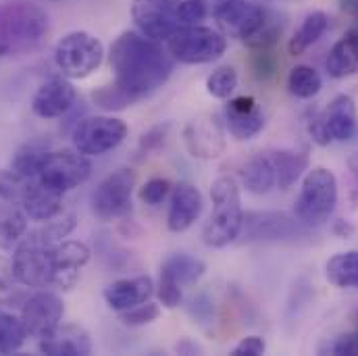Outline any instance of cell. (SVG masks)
Segmentation results:
<instances>
[{"mask_svg":"<svg viewBox=\"0 0 358 356\" xmlns=\"http://www.w3.org/2000/svg\"><path fill=\"white\" fill-rule=\"evenodd\" d=\"M325 277L338 290H358V250L334 255L325 263Z\"/></svg>","mask_w":358,"mask_h":356,"instance_id":"f546056e","label":"cell"},{"mask_svg":"<svg viewBox=\"0 0 358 356\" xmlns=\"http://www.w3.org/2000/svg\"><path fill=\"white\" fill-rule=\"evenodd\" d=\"M46 152H48V150L42 148V146H38V144H25V146H21V148L15 152L13 161H10V169L25 179L38 178Z\"/></svg>","mask_w":358,"mask_h":356,"instance_id":"d6a6232c","label":"cell"},{"mask_svg":"<svg viewBox=\"0 0 358 356\" xmlns=\"http://www.w3.org/2000/svg\"><path fill=\"white\" fill-rule=\"evenodd\" d=\"M171 2H179V0H171Z\"/></svg>","mask_w":358,"mask_h":356,"instance_id":"c3c4849f","label":"cell"},{"mask_svg":"<svg viewBox=\"0 0 358 356\" xmlns=\"http://www.w3.org/2000/svg\"><path fill=\"white\" fill-rule=\"evenodd\" d=\"M90 248L80 240H63L55 246V271H52V283L50 287L57 290H71L82 269L88 265Z\"/></svg>","mask_w":358,"mask_h":356,"instance_id":"ffe728a7","label":"cell"},{"mask_svg":"<svg viewBox=\"0 0 358 356\" xmlns=\"http://www.w3.org/2000/svg\"><path fill=\"white\" fill-rule=\"evenodd\" d=\"M213 213L202 229V242L208 248H225L240 238L244 211L238 181L229 176H221L210 185Z\"/></svg>","mask_w":358,"mask_h":356,"instance_id":"3957f363","label":"cell"},{"mask_svg":"<svg viewBox=\"0 0 358 356\" xmlns=\"http://www.w3.org/2000/svg\"><path fill=\"white\" fill-rule=\"evenodd\" d=\"M323 88V80L319 71L310 65H296L287 76V92L294 98L310 100Z\"/></svg>","mask_w":358,"mask_h":356,"instance_id":"4dcf8cb0","label":"cell"},{"mask_svg":"<svg viewBox=\"0 0 358 356\" xmlns=\"http://www.w3.org/2000/svg\"><path fill=\"white\" fill-rule=\"evenodd\" d=\"M23 183H25V178H21L13 169H0V200L19 204Z\"/></svg>","mask_w":358,"mask_h":356,"instance_id":"60d3db41","label":"cell"},{"mask_svg":"<svg viewBox=\"0 0 358 356\" xmlns=\"http://www.w3.org/2000/svg\"><path fill=\"white\" fill-rule=\"evenodd\" d=\"M206 92L217 100H227L238 88V71L231 65H221L213 69V73L206 78Z\"/></svg>","mask_w":358,"mask_h":356,"instance_id":"836d02e7","label":"cell"},{"mask_svg":"<svg viewBox=\"0 0 358 356\" xmlns=\"http://www.w3.org/2000/svg\"><path fill=\"white\" fill-rule=\"evenodd\" d=\"M265 353H267V342L261 336H246L231 348L234 356H263Z\"/></svg>","mask_w":358,"mask_h":356,"instance_id":"7bdbcfd3","label":"cell"},{"mask_svg":"<svg viewBox=\"0 0 358 356\" xmlns=\"http://www.w3.org/2000/svg\"><path fill=\"white\" fill-rule=\"evenodd\" d=\"M27 219L19 204L0 200V250H13L25 238Z\"/></svg>","mask_w":358,"mask_h":356,"instance_id":"f1b7e54d","label":"cell"},{"mask_svg":"<svg viewBox=\"0 0 358 356\" xmlns=\"http://www.w3.org/2000/svg\"><path fill=\"white\" fill-rule=\"evenodd\" d=\"M136 171L121 167L102 179L92 192V211L100 221H121L134 206Z\"/></svg>","mask_w":358,"mask_h":356,"instance_id":"30bf717a","label":"cell"},{"mask_svg":"<svg viewBox=\"0 0 358 356\" xmlns=\"http://www.w3.org/2000/svg\"><path fill=\"white\" fill-rule=\"evenodd\" d=\"M329 355H350V356H358V334H346V336H338L331 344H327V350Z\"/></svg>","mask_w":358,"mask_h":356,"instance_id":"ee69618b","label":"cell"},{"mask_svg":"<svg viewBox=\"0 0 358 356\" xmlns=\"http://www.w3.org/2000/svg\"><path fill=\"white\" fill-rule=\"evenodd\" d=\"M325 117V125L329 131L331 142H348L355 138L358 125L357 104L350 96L346 94H338L327 108L323 111Z\"/></svg>","mask_w":358,"mask_h":356,"instance_id":"603a6c76","label":"cell"},{"mask_svg":"<svg viewBox=\"0 0 358 356\" xmlns=\"http://www.w3.org/2000/svg\"><path fill=\"white\" fill-rule=\"evenodd\" d=\"M92 100H94L100 108H104V111H123V108L131 106L129 98H127L121 90L117 88L115 84L94 90Z\"/></svg>","mask_w":358,"mask_h":356,"instance_id":"74e56055","label":"cell"},{"mask_svg":"<svg viewBox=\"0 0 358 356\" xmlns=\"http://www.w3.org/2000/svg\"><path fill=\"white\" fill-rule=\"evenodd\" d=\"M55 246L57 244H48L36 232L25 236L13 252V279L25 287H50L55 271Z\"/></svg>","mask_w":358,"mask_h":356,"instance_id":"8992f818","label":"cell"},{"mask_svg":"<svg viewBox=\"0 0 358 356\" xmlns=\"http://www.w3.org/2000/svg\"><path fill=\"white\" fill-rule=\"evenodd\" d=\"M92 173L90 157L82 155L76 148H61V150H48L42 163V169L38 178L50 187L67 194L82 183H86Z\"/></svg>","mask_w":358,"mask_h":356,"instance_id":"8fae6325","label":"cell"},{"mask_svg":"<svg viewBox=\"0 0 358 356\" xmlns=\"http://www.w3.org/2000/svg\"><path fill=\"white\" fill-rule=\"evenodd\" d=\"M306 131H308L310 140H313L317 146H329V144H331V138H329V131H327L323 113L313 111V113L308 115V119H306Z\"/></svg>","mask_w":358,"mask_h":356,"instance_id":"b9f144b4","label":"cell"},{"mask_svg":"<svg viewBox=\"0 0 358 356\" xmlns=\"http://www.w3.org/2000/svg\"><path fill=\"white\" fill-rule=\"evenodd\" d=\"M161 275L173 279L176 283H179L181 287H189V285H196L204 273H206V263L194 255H187V252H176L171 257H167L163 263H161Z\"/></svg>","mask_w":358,"mask_h":356,"instance_id":"83f0119b","label":"cell"},{"mask_svg":"<svg viewBox=\"0 0 358 356\" xmlns=\"http://www.w3.org/2000/svg\"><path fill=\"white\" fill-rule=\"evenodd\" d=\"M178 17L181 25H200L208 17L206 0H179Z\"/></svg>","mask_w":358,"mask_h":356,"instance_id":"ab89813d","label":"cell"},{"mask_svg":"<svg viewBox=\"0 0 358 356\" xmlns=\"http://www.w3.org/2000/svg\"><path fill=\"white\" fill-rule=\"evenodd\" d=\"M302 223L285 213H246L240 238L246 242H275L300 234Z\"/></svg>","mask_w":358,"mask_h":356,"instance_id":"9a60e30c","label":"cell"},{"mask_svg":"<svg viewBox=\"0 0 358 356\" xmlns=\"http://www.w3.org/2000/svg\"><path fill=\"white\" fill-rule=\"evenodd\" d=\"M223 127L225 123L217 115H200L189 119L183 127V144L187 152L202 161L219 159L227 148Z\"/></svg>","mask_w":358,"mask_h":356,"instance_id":"4fadbf2b","label":"cell"},{"mask_svg":"<svg viewBox=\"0 0 358 356\" xmlns=\"http://www.w3.org/2000/svg\"><path fill=\"white\" fill-rule=\"evenodd\" d=\"M325 71L334 80H346L358 73V29L346 31L325 59Z\"/></svg>","mask_w":358,"mask_h":356,"instance_id":"cb8c5ba5","label":"cell"},{"mask_svg":"<svg viewBox=\"0 0 358 356\" xmlns=\"http://www.w3.org/2000/svg\"><path fill=\"white\" fill-rule=\"evenodd\" d=\"M329 29V17L323 10H310L302 23L298 25V29L292 34L289 42H287V52L292 57H300L304 55L310 46H315Z\"/></svg>","mask_w":358,"mask_h":356,"instance_id":"484cf974","label":"cell"},{"mask_svg":"<svg viewBox=\"0 0 358 356\" xmlns=\"http://www.w3.org/2000/svg\"><path fill=\"white\" fill-rule=\"evenodd\" d=\"M108 67L115 78L113 84L136 104L150 98L169 82L176 61L163 42L127 29L110 44Z\"/></svg>","mask_w":358,"mask_h":356,"instance_id":"6da1fadb","label":"cell"},{"mask_svg":"<svg viewBox=\"0 0 358 356\" xmlns=\"http://www.w3.org/2000/svg\"><path fill=\"white\" fill-rule=\"evenodd\" d=\"M76 104V88L69 78H50L36 90L31 98V111L40 119H59L67 115Z\"/></svg>","mask_w":358,"mask_h":356,"instance_id":"d6986e66","label":"cell"},{"mask_svg":"<svg viewBox=\"0 0 358 356\" xmlns=\"http://www.w3.org/2000/svg\"><path fill=\"white\" fill-rule=\"evenodd\" d=\"M27 329L21 321V317H15L13 313L0 311V355H13L21 350V346L27 340Z\"/></svg>","mask_w":358,"mask_h":356,"instance_id":"1f68e13d","label":"cell"},{"mask_svg":"<svg viewBox=\"0 0 358 356\" xmlns=\"http://www.w3.org/2000/svg\"><path fill=\"white\" fill-rule=\"evenodd\" d=\"M169 55L181 65H208L227 50V38L206 25H183L165 42Z\"/></svg>","mask_w":358,"mask_h":356,"instance_id":"5b68a950","label":"cell"},{"mask_svg":"<svg viewBox=\"0 0 358 356\" xmlns=\"http://www.w3.org/2000/svg\"><path fill=\"white\" fill-rule=\"evenodd\" d=\"M213 19L225 38L248 44L267 25L271 15L257 0H219L213 6Z\"/></svg>","mask_w":358,"mask_h":356,"instance_id":"ba28073f","label":"cell"},{"mask_svg":"<svg viewBox=\"0 0 358 356\" xmlns=\"http://www.w3.org/2000/svg\"><path fill=\"white\" fill-rule=\"evenodd\" d=\"M338 236H342V238H348V236H352V232H355V227L352 225H348L346 221H338V225H336V229H334Z\"/></svg>","mask_w":358,"mask_h":356,"instance_id":"bcb514c9","label":"cell"},{"mask_svg":"<svg viewBox=\"0 0 358 356\" xmlns=\"http://www.w3.org/2000/svg\"><path fill=\"white\" fill-rule=\"evenodd\" d=\"M238 179L240 185L255 196L268 194L275 187V169L267 152H257L250 159H246L240 165Z\"/></svg>","mask_w":358,"mask_h":356,"instance_id":"d4e9b609","label":"cell"},{"mask_svg":"<svg viewBox=\"0 0 358 356\" xmlns=\"http://www.w3.org/2000/svg\"><path fill=\"white\" fill-rule=\"evenodd\" d=\"M338 204V178L331 169L313 167L304 173L294 200V217L306 227L325 225Z\"/></svg>","mask_w":358,"mask_h":356,"instance_id":"277c9868","label":"cell"},{"mask_svg":"<svg viewBox=\"0 0 358 356\" xmlns=\"http://www.w3.org/2000/svg\"><path fill=\"white\" fill-rule=\"evenodd\" d=\"M129 134V127L123 119L113 115H94L82 119L73 134V148L86 157H102L119 148Z\"/></svg>","mask_w":358,"mask_h":356,"instance_id":"9c48e42d","label":"cell"},{"mask_svg":"<svg viewBox=\"0 0 358 356\" xmlns=\"http://www.w3.org/2000/svg\"><path fill=\"white\" fill-rule=\"evenodd\" d=\"M48 34V15L31 2L0 4V57L36 50Z\"/></svg>","mask_w":358,"mask_h":356,"instance_id":"7a4b0ae2","label":"cell"},{"mask_svg":"<svg viewBox=\"0 0 358 356\" xmlns=\"http://www.w3.org/2000/svg\"><path fill=\"white\" fill-rule=\"evenodd\" d=\"M223 123L231 138L244 142V140H252L263 131L265 115L252 96H236L229 98V102L225 104Z\"/></svg>","mask_w":358,"mask_h":356,"instance_id":"2e32d148","label":"cell"},{"mask_svg":"<svg viewBox=\"0 0 358 356\" xmlns=\"http://www.w3.org/2000/svg\"><path fill=\"white\" fill-rule=\"evenodd\" d=\"M176 353H179V355H200L202 348L196 342H192V340L185 338V340H181V342L176 344Z\"/></svg>","mask_w":358,"mask_h":356,"instance_id":"f6af8a7d","label":"cell"},{"mask_svg":"<svg viewBox=\"0 0 358 356\" xmlns=\"http://www.w3.org/2000/svg\"><path fill=\"white\" fill-rule=\"evenodd\" d=\"M104 61L100 38L90 31H69L55 46V63L69 80H86Z\"/></svg>","mask_w":358,"mask_h":356,"instance_id":"52a82bcc","label":"cell"},{"mask_svg":"<svg viewBox=\"0 0 358 356\" xmlns=\"http://www.w3.org/2000/svg\"><path fill=\"white\" fill-rule=\"evenodd\" d=\"M159 317H161V304H157L152 300H146L134 308L119 313V321L127 327H144V325L155 323Z\"/></svg>","mask_w":358,"mask_h":356,"instance_id":"e575fe53","label":"cell"},{"mask_svg":"<svg viewBox=\"0 0 358 356\" xmlns=\"http://www.w3.org/2000/svg\"><path fill=\"white\" fill-rule=\"evenodd\" d=\"M169 129H171V123H161V125H155L150 127L142 138H140V144H138V155L140 159H146L155 152H159L167 138H169Z\"/></svg>","mask_w":358,"mask_h":356,"instance_id":"8d00e7d4","label":"cell"},{"mask_svg":"<svg viewBox=\"0 0 358 356\" xmlns=\"http://www.w3.org/2000/svg\"><path fill=\"white\" fill-rule=\"evenodd\" d=\"M63 204H65L63 192L50 187L40 178L25 179L23 190H21V198H19V206L25 211V215L31 221L44 223V221L59 217L63 213Z\"/></svg>","mask_w":358,"mask_h":356,"instance_id":"e0dca14e","label":"cell"},{"mask_svg":"<svg viewBox=\"0 0 358 356\" xmlns=\"http://www.w3.org/2000/svg\"><path fill=\"white\" fill-rule=\"evenodd\" d=\"M348 169L352 171V176H355L358 181V152L357 155H352V157L348 159Z\"/></svg>","mask_w":358,"mask_h":356,"instance_id":"7dc6e473","label":"cell"},{"mask_svg":"<svg viewBox=\"0 0 358 356\" xmlns=\"http://www.w3.org/2000/svg\"><path fill=\"white\" fill-rule=\"evenodd\" d=\"M204 198L200 190L189 181H179L173 185L167 211V229L171 234L187 232L202 215Z\"/></svg>","mask_w":358,"mask_h":356,"instance_id":"ac0fdd59","label":"cell"},{"mask_svg":"<svg viewBox=\"0 0 358 356\" xmlns=\"http://www.w3.org/2000/svg\"><path fill=\"white\" fill-rule=\"evenodd\" d=\"M155 294L159 298V304H163L169 311L178 308L179 304L183 302V287L179 283H176L173 279L161 275V273H159V281H157Z\"/></svg>","mask_w":358,"mask_h":356,"instance_id":"f35d334b","label":"cell"},{"mask_svg":"<svg viewBox=\"0 0 358 356\" xmlns=\"http://www.w3.org/2000/svg\"><path fill=\"white\" fill-rule=\"evenodd\" d=\"M65 315V304L63 298L57 292H36L31 298L25 300L21 308V321L27 329L29 338H46L50 336L61 323Z\"/></svg>","mask_w":358,"mask_h":356,"instance_id":"5bb4252c","label":"cell"},{"mask_svg":"<svg viewBox=\"0 0 358 356\" xmlns=\"http://www.w3.org/2000/svg\"><path fill=\"white\" fill-rule=\"evenodd\" d=\"M171 190H173V183L169 179L152 178L140 187L138 196L148 206H161L171 196Z\"/></svg>","mask_w":358,"mask_h":356,"instance_id":"d590c367","label":"cell"},{"mask_svg":"<svg viewBox=\"0 0 358 356\" xmlns=\"http://www.w3.org/2000/svg\"><path fill=\"white\" fill-rule=\"evenodd\" d=\"M155 287L157 283L152 281L150 275H136V277H125V279H117L108 283L102 292V298L110 311L123 313L146 300H152Z\"/></svg>","mask_w":358,"mask_h":356,"instance_id":"44dd1931","label":"cell"},{"mask_svg":"<svg viewBox=\"0 0 358 356\" xmlns=\"http://www.w3.org/2000/svg\"><path fill=\"white\" fill-rule=\"evenodd\" d=\"M273 169H275V185L279 190H289L298 179L308 171V155L298 150H271L267 152Z\"/></svg>","mask_w":358,"mask_h":356,"instance_id":"4316f807","label":"cell"},{"mask_svg":"<svg viewBox=\"0 0 358 356\" xmlns=\"http://www.w3.org/2000/svg\"><path fill=\"white\" fill-rule=\"evenodd\" d=\"M38 350L48 356H88L92 355V338L80 323H61L50 336L40 340Z\"/></svg>","mask_w":358,"mask_h":356,"instance_id":"7402d4cb","label":"cell"},{"mask_svg":"<svg viewBox=\"0 0 358 356\" xmlns=\"http://www.w3.org/2000/svg\"><path fill=\"white\" fill-rule=\"evenodd\" d=\"M131 19L140 34L150 40L167 42L179 27L178 2L171 0H131Z\"/></svg>","mask_w":358,"mask_h":356,"instance_id":"7c38bea8","label":"cell"}]
</instances>
